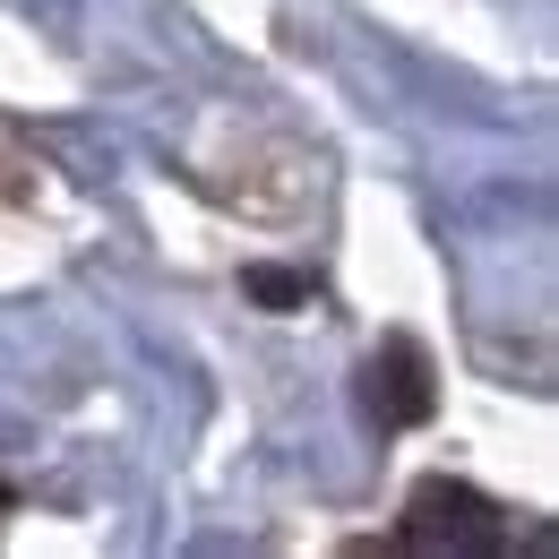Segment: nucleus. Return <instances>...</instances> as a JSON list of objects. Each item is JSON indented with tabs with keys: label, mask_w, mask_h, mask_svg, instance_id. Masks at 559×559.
<instances>
[{
	"label": "nucleus",
	"mask_w": 559,
	"mask_h": 559,
	"mask_svg": "<svg viewBox=\"0 0 559 559\" xmlns=\"http://www.w3.org/2000/svg\"><path fill=\"white\" fill-rule=\"evenodd\" d=\"M499 543H508L499 508L465 483H421L396 525V551H499Z\"/></svg>",
	"instance_id": "nucleus-1"
},
{
	"label": "nucleus",
	"mask_w": 559,
	"mask_h": 559,
	"mask_svg": "<svg viewBox=\"0 0 559 559\" xmlns=\"http://www.w3.org/2000/svg\"><path fill=\"white\" fill-rule=\"evenodd\" d=\"M361 396H370V414L388 421V430H414V421H430V405H439L430 353H421L414 336H388V345L370 353V370H361Z\"/></svg>",
	"instance_id": "nucleus-2"
},
{
	"label": "nucleus",
	"mask_w": 559,
	"mask_h": 559,
	"mask_svg": "<svg viewBox=\"0 0 559 559\" xmlns=\"http://www.w3.org/2000/svg\"><path fill=\"white\" fill-rule=\"evenodd\" d=\"M241 293H250V301H267V310H310V293H319V284L293 276V267H250Z\"/></svg>",
	"instance_id": "nucleus-3"
}]
</instances>
